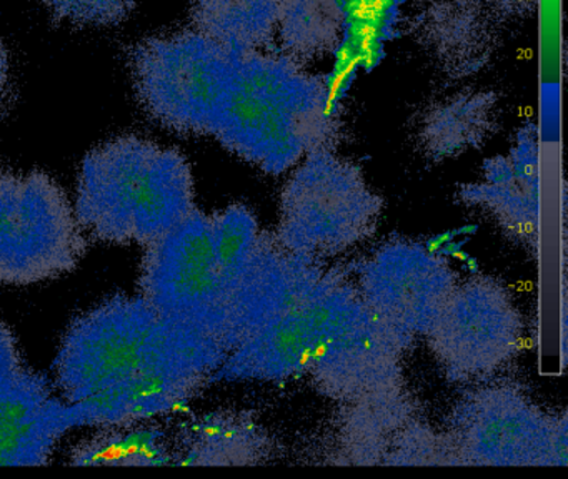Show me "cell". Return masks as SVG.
<instances>
[{"label":"cell","instance_id":"cell-19","mask_svg":"<svg viewBox=\"0 0 568 479\" xmlns=\"http://www.w3.org/2000/svg\"><path fill=\"white\" fill-rule=\"evenodd\" d=\"M494 102L487 93H467L438 105L427 116L422 139L434 156H454L478 145L490 132Z\"/></svg>","mask_w":568,"mask_h":479},{"label":"cell","instance_id":"cell-3","mask_svg":"<svg viewBox=\"0 0 568 479\" xmlns=\"http://www.w3.org/2000/svg\"><path fill=\"white\" fill-rule=\"evenodd\" d=\"M194 176L181 152L141 136L109 140L82 163L74 212L94 238L149 246L195 210Z\"/></svg>","mask_w":568,"mask_h":479},{"label":"cell","instance_id":"cell-17","mask_svg":"<svg viewBox=\"0 0 568 479\" xmlns=\"http://www.w3.org/2000/svg\"><path fill=\"white\" fill-rule=\"evenodd\" d=\"M254 426L225 412H212L182 426L172 441L175 465H237L251 461Z\"/></svg>","mask_w":568,"mask_h":479},{"label":"cell","instance_id":"cell-22","mask_svg":"<svg viewBox=\"0 0 568 479\" xmlns=\"http://www.w3.org/2000/svg\"><path fill=\"white\" fill-rule=\"evenodd\" d=\"M55 19L81 27H108L124 22L134 0H44Z\"/></svg>","mask_w":568,"mask_h":479},{"label":"cell","instance_id":"cell-25","mask_svg":"<svg viewBox=\"0 0 568 479\" xmlns=\"http://www.w3.org/2000/svg\"><path fill=\"white\" fill-rule=\"evenodd\" d=\"M9 90H11V67H9L8 50L4 43L0 42V113L8 102Z\"/></svg>","mask_w":568,"mask_h":479},{"label":"cell","instance_id":"cell-8","mask_svg":"<svg viewBox=\"0 0 568 479\" xmlns=\"http://www.w3.org/2000/svg\"><path fill=\"white\" fill-rule=\"evenodd\" d=\"M362 302L342 276L324 278L297 302L252 329L212 379H284L308 371L318 346Z\"/></svg>","mask_w":568,"mask_h":479},{"label":"cell","instance_id":"cell-1","mask_svg":"<svg viewBox=\"0 0 568 479\" xmlns=\"http://www.w3.org/2000/svg\"><path fill=\"white\" fill-rule=\"evenodd\" d=\"M227 355L142 296H114L69 326L55 385L62 399L85 406L89 426L141 425L184 408Z\"/></svg>","mask_w":568,"mask_h":479},{"label":"cell","instance_id":"cell-5","mask_svg":"<svg viewBox=\"0 0 568 479\" xmlns=\"http://www.w3.org/2000/svg\"><path fill=\"white\" fill-rule=\"evenodd\" d=\"M235 55L195 29L149 37L129 53L139 102L174 132L212 135Z\"/></svg>","mask_w":568,"mask_h":479},{"label":"cell","instance_id":"cell-18","mask_svg":"<svg viewBox=\"0 0 568 479\" xmlns=\"http://www.w3.org/2000/svg\"><path fill=\"white\" fill-rule=\"evenodd\" d=\"M72 466H169L175 465L172 439L155 426H105L98 435L79 442Z\"/></svg>","mask_w":568,"mask_h":479},{"label":"cell","instance_id":"cell-26","mask_svg":"<svg viewBox=\"0 0 568 479\" xmlns=\"http://www.w3.org/2000/svg\"><path fill=\"white\" fill-rule=\"evenodd\" d=\"M477 225L460 226V228L450 230V232L440 233V235L434 236V238L428 240V242L425 243V246H427V248L430 249V252L437 253L438 249H440L442 246L445 245V243L452 242V240H454L455 236L470 235V233H475L477 232Z\"/></svg>","mask_w":568,"mask_h":479},{"label":"cell","instance_id":"cell-10","mask_svg":"<svg viewBox=\"0 0 568 479\" xmlns=\"http://www.w3.org/2000/svg\"><path fill=\"white\" fill-rule=\"evenodd\" d=\"M427 335L450 378H485L517 353L521 322L507 289L481 276L455 286Z\"/></svg>","mask_w":568,"mask_h":479},{"label":"cell","instance_id":"cell-7","mask_svg":"<svg viewBox=\"0 0 568 479\" xmlns=\"http://www.w3.org/2000/svg\"><path fill=\"white\" fill-rule=\"evenodd\" d=\"M84 230L54 179L0 170V283L34 285L72 272Z\"/></svg>","mask_w":568,"mask_h":479},{"label":"cell","instance_id":"cell-24","mask_svg":"<svg viewBox=\"0 0 568 479\" xmlns=\"http://www.w3.org/2000/svg\"><path fill=\"white\" fill-rule=\"evenodd\" d=\"M468 238L458 240V242H455V240H452V242L445 243L444 246H442L440 249H438L437 253H440L442 256H454V258L460 259V262H464L465 265L468 266V269L470 272H477V259L474 258V256L468 255L467 252H464V246L467 245Z\"/></svg>","mask_w":568,"mask_h":479},{"label":"cell","instance_id":"cell-14","mask_svg":"<svg viewBox=\"0 0 568 479\" xmlns=\"http://www.w3.org/2000/svg\"><path fill=\"white\" fill-rule=\"evenodd\" d=\"M485 179L484 185L470 190L467 202L487 205L514 232L537 228L538 149L531 129L521 132L510 156L487 163Z\"/></svg>","mask_w":568,"mask_h":479},{"label":"cell","instance_id":"cell-6","mask_svg":"<svg viewBox=\"0 0 568 479\" xmlns=\"http://www.w3.org/2000/svg\"><path fill=\"white\" fill-rule=\"evenodd\" d=\"M381 212L382 200L354 163L315 150L282 193L278 242L312 259L338 255L374 232Z\"/></svg>","mask_w":568,"mask_h":479},{"label":"cell","instance_id":"cell-15","mask_svg":"<svg viewBox=\"0 0 568 479\" xmlns=\"http://www.w3.org/2000/svg\"><path fill=\"white\" fill-rule=\"evenodd\" d=\"M425 42L432 53L450 69L471 72L490 55L491 27L477 3L442 0L428 10Z\"/></svg>","mask_w":568,"mask_h":479},{"label":"cell","instance_id":"cell-9","mask_svg":"<svg viewBox=\"0 0 568 479\" xmlns=\"http://www.w3.org/2000/svg\"><path fill=\"white\" fill-rule=\"evenodd\" d=\"M455 411V455L475 465H554L565 461V425L515 389L488 388ZM561 462V461H560Z\"/></svg>","mask_w":568,"mask_h":479},{"label":"cell","instance_id":"cell-27","mask_svg":"<svg viewBox=\"0 0 568 479\" xmlns=\"http://www.w3.org/2000/svg\"><path fill=\"white\" fill-rule=\"evenodd\" d=\"M490 6L504 10H520L528 6L530 0H487Z\"/></svg>","mask_w":568,"mask_h":479},{"label":"cell","instance_id":"cell-12","mask_svg":"<svg viewBox=\"0 0 568 479\" xmlns=\"http://www.w3.org/2000/svg\"><path fill=\"white\" fill-rule=\"evenodd\" d=\"M407 343V335L378 318L362 298L318 346L307 373L334 398H368L395 381Z\"/></svg>","mask_w":568,"mask_h":479},{"label":"cell","instance_id":"cell-23","mask_svg":"<svg viewBox=\"0 0 568 479\" xmlns=\"http://www.w3.org/2000/svg\"><path fill=\"white\" fill-rule=\"evenodd\" d=\"M24 369L16 336L0 322V389L11 385Z\"/></svg>","mask_w":568,"mask_h":479},{"label":"cell","instance_id":"cell-11","mask_svg":"<svg viewBox=\"0 0 568 479\" xmlns=\"http://www.w3.org/2000/svg\"><path fill=\"white\" fill-rule=\"evenodd\" d=\"M457 286L445 256L415 242L382 246L362 266L368 308L404 335L430 332Z\"/></svg>","mask_w":568,"mask_h":479},{"label":"cell","instance_id":"cell-13","mask_svg":"<svg viewBox=\"0 0 568 479\" xmlns=\"http://www.w3.org/2000/svg\"><path fill=\"white\" fill-rule=\"evenodd\" d=\"M78 426H89L85 406L55 398L48 379L26 368L0 389V466L48 465Z\"/></svg>","mask_w":568,"mask_h":479},{"label":"cell","instance_id":"cell-4","mask_svg":"<svg viewBox=\"0 0 568 479\" xmlns=\"http://www.w3.org/2000/svg\"><path fill=\"white\" fill-rule=\"evenodd\" d=\"M141 296L175 325L219 343L227 353L234 348V293L215 253L211 216L197 208L145 246Z\"/></svg>","mask_w":568,"mask_h":479},{"label":"cell","instance_id":"cell-2","mask_svg":"<svg viewBox=\"0 0 568 479\" xmlns=\"http://www.w3.org/2000/svg\"><path fill=\"white\" fill-rule=\"evenodd\" d=\"M334 112L331 90L292 57L237 53L212 135L245 162L282 173L322 150Z\"/></svg>","mask_w":568,"mask_h":479},{"label":"cell","instance_id":"cell-20","mask_svg":"<svg viewBox=\"0 0 568 479\" xmlns=\"http://www.w3.org/2000/svg\"><path fill=\"white\" fill-rule=\"evenodd\" d=\"M341 22L335 0H278L277 29L292 57L312 59L331 50Z\"/></svg>","mask_w":568,"mask_h":479},{"label":"cell","instance_id":"cell-16","mask_svg":"<svg viewBox=\"0 0 568 479\" xmlns=\"http://www.w3.org/2000/svg\"><path fill=\"white\" fill-rule=\"evenodd\" d=\"M194 29L234 53L257 52L277 32L278 0H192Z\"/></svg>","mask_w":568,"mask_h":479},{"label":"cell","instance_id":"cell-21","mask_svg":"<svg viewBox=\"0 0 568 479\" xmlns=\"http://www.w3.org/2000/svg\"><path fill=\"white\" fill-rule=\"evenodd\" d=\"M211 223L215 253L235 303V285L257 255L265 236L258 232L254 213L241 205L211 215Z\"/></svg>","mask_w":568,"mask_h":479}]
</instances>
